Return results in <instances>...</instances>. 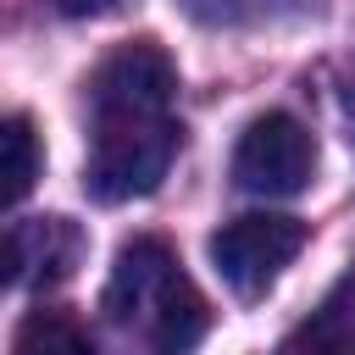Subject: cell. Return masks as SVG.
<instances>
[{
  "instance_id": "1",
  "label": "cell",
  "mask_w": 355,
  "mask_h": 355,
  "mask_svg": "<svg viewBox=\"0 0 355 355\" xmlns=\"http://www.w3.org/2000/svg\"><path fill=\"white\" fill-rule=\"evenodd\" d=\"M172 100H178V67L155 39H133L94 67L89 78L94 144H89L83 189L100 205L144 200L161 189L183 144Z\"/></svg>"
},
{
  "instance_id": "2",
  "label": "cell",
  "mask_w": 355,
  "mask_h": 355,
  "mask_svg": "<svg viewBox=\"0 0 355 355\" xmlns=\"http://www.w3.org/2000/svg\"><path fill=\"white\" fill-rule=\"evenodd\" d=\"M105 316L128 333H139L150 349H194L211 327L205 294L194 288V277L183 272L178 250L166 239H128L116 250L111 283H105Z\"/></svg>"
},
{
  "instance_id": "3",
  "label": "cell",
  "mask_w": 355,
  "mask_h": 355,
  "mask_svg": "<svg viewBox=\"0 0 355 355\" xmlns=\"http://www.w3.org/2000/svg\"><path fill=\"white\" fill-rule=\"evenodd\" d=\"M316 178V139L300 116L288 111H266L239 133L233 150V183L244 194H266V200H288L305 194Z\"/></svg>"
},
{
  "instance_id": "4",
  "label": "cell",
  "mask_w": 355,
  "mask_h": 355,
  "mask_svg": "<svg viewBox=\"0 0 355 355\" xmlns=\"http://www.w3.org/2000/svg\"><path fill=\"white\" fill-rule=\"evenodd\" d=\"M300 250H305V222H300V216H272V211L233 216V222L211 239V261H216L222 283H227L239 300H261Z\"/></svg>"
},
{
  "instance_id": "5",
  "label": "cell",
  "mask_w": 355,
  "mask_h": 355,
  "mask_svg": "<svg viewBox=\"0 0 355 355\" xmlns=\"http://www.w3.org/2000/svg\"><path fill=\"white\" fill-rule=\"evenodd\" d=\"M89 239L67 216H22L6 227V288H55L78 272Z\"/></svg>"
},
{
  "instance_id": "6",
  "label": "cell",
  "mask_w": 355,
  "mask_h": 355,
  "mask_svg": "<svg viewBox=\"0 0 355 355\" xmlns=\"http://www.w3.org/2000/svg\"><path fill=\"white\" fill-rule=\"evenodd\" d=\"M288 349H338V355L355 349V277H344V283L327 294V305H322L305 327L288 333Z\"/></svg>"
},
{
  "instance_id": "7",
  "label": "cell",
  "mask_w": 355,
  "mask_h": 355,
  "mask_svg": "<svg viewBox=\"0 0 355 355\" xmlns=\"http://www.w3.org/2000/svg\"><path fill=\"white\" fill-rule=\"evenodd\" d=\"M39 133H33V122L22 116V111H11L6 116V205H22L28 200V189L39 183Z\"/></svg>"
},
{
  "instance_id": "8",
  "label": "cell",
  "mask_w": 355,
  "mask_h": 355,
  "mask_svg": "<svg viewBox=\"0 0 355 355\" xmlns=\"http://www.w3.org/2000/svg\"><path fill=\"white\" fill-rule=\"evenodd\" d=\"M17 349L22 355H33V349H94V338H89V327H78L61 311H33L17 327Z\"/></svg>"
},
{
  "instance_id": "9",
  "label": "cell",
  "mask_w": 355,
  "mask_h": 355,
  "mask_svg": "<svg viewBox=\"0 0 355 355\" xmlns=\"http://www.w3.org/2000/svg\"><path fill=\"white\" fill-rule=\"evenodd\" d=\"M128 0H55V11L61 17H72V22H89V17H116Z\"/></svg>"
}]
</instances>
